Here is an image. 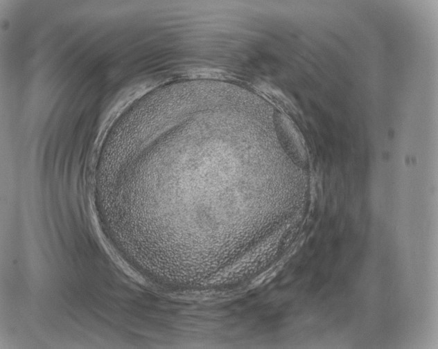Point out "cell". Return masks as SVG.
<instances>
[{"label": "cell", "instance_id": "obj_1", "mask_svg": "<svg viewBox=\"0 0 438 349\" xmlns=\"http://www.w3.org/2000/svg\"><path fill=\"white\" fill-rule=\"evenodd\" d=\"M274 121L279 136L287 150L299 160H304L305 146L301 135L292 121L286 116L279 112L275 115Z\"/></svg>", "mask_w": 438, "mask_h": 349}, {"label": "cell", "instance_id": "obj_2", "mask_svg": "<svg viewBox=\"0 0 438 349\" xmlns=\"http://www.w3.org/2000/svg\"><path fill=\"white\" fill-rule=\"evenodd\" d=\"M254 89L272 103L281 107H291L290 100L276 85L263 80H258L252 84Z\"/></svg>", "mask_w": 438, "mask_h": 349}]
</instances>
